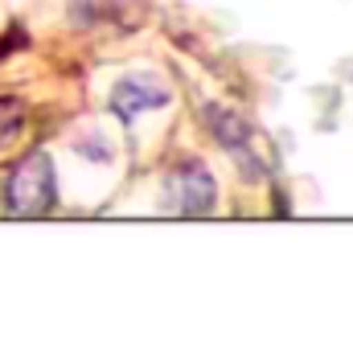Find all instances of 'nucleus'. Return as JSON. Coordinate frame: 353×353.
<instances>
[{"label":"nucleus","instance_id":"nucleus-2","mask_svg":"<svg viewBox=\"0 0 353 353\" xmlns=\"http://www.w3.org/2000/svg\"><path fill=\"white\" fill-rule=\"evenodd\" d=\"M214 201H218V185L201 161H181L169 173V210L173 214L201 218L214 210Z\"/></svg>","mask_w":353,"mask_h":353},{"label":"nucleus","instance_id":"nucleus-4","mask_svg":"<svg viewBox=\"0 0 353 353\" xmlns=\"http://www.w3.org/2000/svg\"><path fill=\"white\" fill-rule=\"evenodd\" d=\"M205 123H210V132L218 136V144H226L230 152H247V144H251V123L239 115V111H230V107H205Z\"/></svg>","mask_w":353,"mask_h":353},{"label":"nucleus","instance_id":"nucleus-1","mask_svg":"<svg viewBox=\"0 0 353 353\" xmlns=\"http://www.w3.org/2000/svg\"><path fill=\"white\" fill-rule=\"evenodd\" d=\"M58 201V181H54V161L50 152H29L17 161V169L4 181V210L12 218H41Z\"/></svg>","mask_w":353,"mask_h":353},{"label":"nucleus","instance_id":"nucleus-3","mask_svg":"<svg viewBox=\"0 0 353 353\" xmlns=\"http://www.w3.org/2000/svg\"><path fill=\"white\" fill-rule=\"evenodd\" d=\"M165 103H169V87L161 79H152V74H128V79H119L111 87V94H107V107L123 123H132L140 111H152V107H165Z\"/></svg>","mask_w":353,"mask_h":353},{"label":"nucleus","instance_id":"nucleus-5","mask_svg":"<svg viewBox=\"0 0 353 353\" xmlns=\"http://www.w3.org/2000/svg\"><path fill=\"white\" fill-rule=\"evenodd\" d=\"M25 132V107L17 99H0V148H8Z\"/></svg>","mask_w":353,"mask_h":353}]
</instances>
